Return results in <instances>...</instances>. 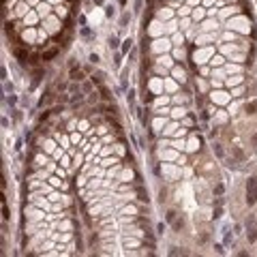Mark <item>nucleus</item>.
I'll return each mask as SVG.
<instances>
[{"label": "nucleus", "instance_id": "5701e85b", "mask_svg": "<svg viewBox=\"0 0 257 257\" xmlns=\"http://www.w3.org/2000/svg\"><path fill=\"white\" fill-rule=\"evenodd\" d=\"M39 60H41V56H39V54H32V56H30V64H32V67H36V64H39Z\"/></svg>", "mask_w": 257, "mask_h": 257}, {"label": "nucleus", "instance_id": "58836bf2", "mask_svg": "<svg viewBox=\"0 0 257 257\" xmlns=\"http://www.w3.org/2000/svg\"><path fill=\"white\" fill-rule=\"evenodd\" d=\"M214 249H216V253H221V255L225 253V251H223V246H221V244H214Z\"/></svg>", "mask_w": 257, "mask_h": 257}, {"label": "nucleus", "instance_id": "473e14b6", "mask_svg": "<svg viewBox=\"0 0 257 257\" xmlns=\"http://www.w3.org/2000/svg\"><path fill=\"white\" fill-rule=\"evenodd\" d=\"M7 101H9V105H15V103H17V97H15V94H9Z\"/></svg>", "mask_w": 257, "mask_h": 257}, {"label": "nucleus", "instance_id": "aec40b11", "mask_svg": "<svg viewBox=\"0 0 257 257\" xmlns=\"http://www.w3.org/2000/svg\"><path fill=\"white\" fill-rule=\"evenodd\" d=\"M176 216H178L176 210H167V223H174V221H176Z\"/></svg>", "mask_w": 257, "mask_h": 257}, {"label": "nucleus", "instance_id": "a878e982", "mask_svg": "<svg viewBox=\"0 0 257 257\" xmlns=\"http://www.w3.org/2000/svg\"><path fill=\"white\" fill-rule=\"evenodd\" d=\"M105 15H107V17H114V15H116V11H114V7H112V4L105 7Z\"/></svg>", "mask_w": 257, "mask_h": 257}, {"label": "nucleus", "instance_id": "1a4fd4ad", "mask_svg": "<svg viewBox=\"0 0 257 257\" xmlns=\"http://www.w3.org/2000/svg\"><path fill=\"white\" fill-rule=\"evenodd\" d=\"M90 79H92L94 84L101 86V84H103V79H105V73H103V71H97V73H92V75H90Z\"/></svg>", "mask_w": 257, "mask_h": 257}, {"label": "nucleus", "instance_id": "7ed1b4c3", "mask_svg": "<svg viewBox=\"0 0 257 257\" xmlns=\"http://www.w3.org/2000/svg\"><path fill=\"white\" fill-rule=\"evenodd\" d=\"M84 69H79V67H71V71H69V79L71 81H81L84 79Z\"/></svg>", "mask_w": 257, "mask_h": 257}, {"label": "nucleus", "instance_id": "c9c22d12", "mask_svg": "<svg viewBox=\"0 0 257 257\" xmlns=\"http://www.w3.org/2000/svg\"><path fill=\"white\" fill-rule=\"evenodd\" d=\"M0 75H2V81H7V79H9V77H7V69H4V67L0 69Z\"/></svg>", "mask_w": 257, "mask_h": 257}, {"label": "nucleus", "instance_id": "423d86ee", "mask_svg": "<svg viewBox=\"0 0 257 257\" xmlns=\"http://www.w3.org/2000/svg\"><path fill=\"white\" fill-rule=\"evenodd\" d=\"M99 94H101V99H105V101H112V99H114V94L109 92V88H107L105 84L99 86Z\"/></svg>", "mask_w": 257, "mask_h": 257}, {"label": "nucleus", "instance_id": "2eb2a0df", "mask_svg": "<svg viewBox=\"0 0 257 257\" xmlns=\"http://www.w3.org/2000/svg\"><path fill=\"white\" fill-rule=\"evenodd\" d=\"M128 22H131V13H122L120 15V28H126Z\"/></svg>", "mask_w": 257, "mask_h": 257}, {"label": "nucleus", "instance_id": "f03ea898", "mask_svg": "<svg viewBox=\"0 0 257 257\" xmlns=\"http://www.w3.org/2000/svg\"><path fill=\"white\" fill-rule=\"evenodd\" d=\"M13 54H15V58H17V62L20 64H28V49L24 47H17V49H13Z\"/></svg>", "mask_w": 257, "mask_h": 257}, {"label": "nucleus", "instance_id": "4468645a", "mask_svg": "<svg viewBox=\"0 0 257 257\" xmlns=\"http://www.w3.org/2000/svg\"><path fill=\"white\" fill-rule=\"evenodd\" d=\"M212 150H214V154H216L219 159H225V150H223V146H221V144H214V146H212Z\"/></svg>", "mask_w": 257, "mask_h": 257}, {"label": "nucleus", "instance_id": "0eeeda50", "mask_svg": "<svg viewBox=\"0 0 257 257\" xmlns=\"http://www.w3.org/2000/svg\"><path fill=\"white\" fill-rule=\"evenodd\" d=\"M54 99H56V97H54V90H47V92H45V97H41V101H39V107H43V105H49Z\"/></svg>", "mask_w": 257, "mask_h": 257}, {"label": "nucleus", "instance_id": "ea45409f", "mask_svg": "<svg viewBox=\"0 0 257 257\" xmlns=\"http://www.w3.org/2000/svg\"><path fill=\"white\" fill-rule=\"evenodd\" d=\"M103 2H105V0H94V4H97V7H101Z\"/></svg>", "mask_w": 257, "mask_h": 257}, {"label": "nucleus", "instance_id": "20e7f679", "mask_svg": "<svg viewBox=\"0 0 257 257\" xmlns=\"http://www.w3.org/2000/svg\"><path fill=\"white\" fill-rule=\"evenodd\" d=\"M58 52H60V47H49V49H45V52L41 54V60L47 62V60H52V58H56Z\"/></svg>", "mask_w": 257, "mask_h": 257}, {"label": "nucleus", "instance_id": "c756f323", "mask_svg": "<svg viewBox=\"0 0 257 257\" xmlns=\"http://www.w3.org/2000/svg\"><path fill=\"white\" fill-rule=\"evenodd\" d=\"M212 216H214V219H221V216H223V208H221V206H216V210H214V214H212Z\"/></svg>", "mask_w": 257, "mask_h": 257}, {"label": "nucleus", "instance_id": "4be33fe9", "mask_svg": "<svg viewBox=\"0 0 257 257\" xmlns=\"http://www.w3.org/2000/svg\"><path fill=\"white\" fill-rule=\"evenodd\" d=\"M126 101H128V105H135V92H133V90H128V94H126Z\"/></svg>", "mask_w": 257, "mask_h": 257}, {"label": "nucleus", "instance_id": "79ce46f5", "mask_svg": "<svg viewBox=\"0 0 257 257\" xmlns=\"http://www.w3.org/2000/svg\"><path fill=\"white\" fill-rule=\"evenodd\" d=\"M118 2H120V4H122V7H124V4H126V0H118Z\"/></svg>", "mask_w": 257, "mask_h": 257}, {"label": "nucleus", "instance_id": "dca6fc26", "mask_svg": "<svg viewBox=\"0 0 257 257\" xmlns=\"http://www.w3.org/2000/svg\"><path fill=\"white\" fill-rule=\"evenodd\" d=\"M246 114H255L257 112V101H251V103H246Z\"/></svg>", "mask_w": 257, "mask_h": 257}, {"label": "nucleus", "instance_id": "cd10ccee", "mask_svg": "<svg viewBox=\"0 0 257 257\" xmlns=\"http://www.w3.org/2000/svg\"><path fill=\"white\" fill-rule=\"evenodd\" d=\"M165 229H167L165 223H157V234H165Z\"/></svg>", "mask_w": 257, "mask_h": 257}, {"label": "nucleus", "instance_id": "a211bd4d", "mask_svg": "<svg viewBox=\"0 0 257 257\" xmlns=\"http://www.w3.org/2000/svg\"><path fill=\"white\" fill-rule=\"evenodd\" d=\"M9 216H11V210H9L7 201H2V219H4V221H9Z\"/></svg>", "mask_w": 257, "mask_h": 257}, {"label": "nucleus", "instance_id": "f8f14e48", "mask_svg": "<svg viewBox=\"0 0 257 257\" xmlns=\"http://www.w3.org/2000/svg\"><path fill=\"white\" fill-rule=\"evenodd\" d=\"M133 49V39H124L122 41V54H128Z\"/></svg>", "mask_w": 257, "mask_h": 257}, {"label": "nucleus", "instance_id": "412c9836", "mask_svg": "<svg viewBox=\"0 0 257 257\" xmlns=\"http://www.w3.org/2000/svg\"><path fill=\"white\" fill-rule=\"evenodd\" d=\"M49 116H52V109H47V112H43V114L39 116V124H43V122H45V120H47V118H49Z\"/></svg>", "mask_w": 257, "mask_h": 257}, {"label": "nucleus", "instance_id": "39448f33", "mask_svg": "<svg viewBox=\"0 0 257 257\" xmlns=\"http://www.w3.org/2000/svg\"><path fill=\"white\" fill-rule=\"evenodd\" d=\"M137 118H139V122L146 126V124H148V107H139V109H137Z\"/></svg>", "mask_w": 257, "mask_h": 257}, {"label": "nucleus", "instance_id": "c85d7f7f", "mask_svg": "<svg viewBox=\"0 0 257 257\" xmlns=\"http://www.w3.org/2000/svg\"><path fill=\"white\" fill-rule=\"evenodd\" d=\"M126 56H128V62H135V58H137V52H135V49H131V52L126 54Z\"/></svg>", "mask_w": 257, "mask_h": 257}, {"label": "nucleus", "instance_id": "f3484780", "mask_svg": "<svg viewBox=\"0 0 257 257\" xmlns=\"http://www.w3.org/2000/svg\"><path fill=\"white\" fill-rule=\"evenodd\" d=\"M246 236H249V242H257V229L251 227L249 232H246Z\"/></svg>", "mask_w": 257, "mask_h": 257}, {"label": "nucleus", "instance_id": "ddd939ff", "mask_svg": "<svg viewBox=\"0 0 257 257\" xmlns=\"http://www.w3.org/2000/svg\"><path fill=\"white\" fill-rule=\"evenodd\" d=\"M79 34L84 36V39H92V36H94V34H92V30H90L88 26H81V28H79Z\"/></svg>", "mask_w": 257, "mask_h": 257}, {"label": "nucleus", "instance_id": "4c0bfd02", "mask_svg": "<svg viewBox=\"0 0 257 257\" xmlns=\"http://www.w3.org/2000/svg\"><path fill=\"white\" fill-rule=\"evenodd\" d=\"M79 26H86V15H79Z\"/></svg>", "mask_w": 257, "mask_h": 257}, {"label": "nucleus", "instance_id": "bb28decb", "mask_svg": "<svg viewBox=\"0 0 257 257\" xmlns=\"http://www.w3.org/2000/svg\"><path fill=\"white\" fill-rule=\"evenodd\" d=\"M64 112V105H54L52 107V114H62Z\"/></svg>", "mask_w": 257, "mask_h": 257}, {"label": "nucleus", "instance_id": "6ab92c4d", "mask_svg": "<svg viewBox=\"0 0 257 257\" xmlns=\"http://www.w3.org/2000/svg\"><path fill=\"white\" fill-rule=\"evenodd\" d=\"M223 193H225V187H223V184H216V187L212 189V195H216V197L223 195Z\"/></svg>", "mask_w": 257, "mask_h": 257}, {"label": "nucleus", "instance_id": "9b49d317", "mask_svg": "<svg viewBox=\"0 0 257 257\" xmlns=\"http://www.w3.org/2000/svg\"><path fill=\"white\" fill-rule=\"evenodd\" d=\"M107 43H109V49H118V45H120V39H118L116 34H112L107 39Z\"/></svg>", "mask_w": 257, "mask_h": 257}, {"label": "nucleus", "instance_id": "2f4dec72", "mask_svg": "<svg viewBox=\"0 0 257 257\" xmlns=\"http://www.w3.org/2000/svg\"><path fill=\"white\" fill-rule=\"evenodd\" d=\"M142 4H144L142 0H135V4H133V7H135V13H139V11H142Z\"/></svg>", "mask_w": 257, "mask_h": 257}, {"label": "nucleus", "instance_id": "e433bc0d", "mask_svg": "<svg viewBox=\"0 0 257 257\" xmlns=\"http://www.w3.org/2000/svg\"><path fill=\"white\" fill-rule=\"evenodd\" d=\"M114 64H116V67H120V54H116V56H114Z\"/></svg>", "mask_w": 257, "mask_h": 257}, {"label": "nucleus", "instance_id": "7c9ffc66", "mask_svg": "<svg viewBox=\"0 0 257 257\" xmlns=\"http://www.w3.org/2000/svg\"><path fill=\"white\" fill-rule=\"evenodd\" d=\"M88 60L92 62V64H99V62H101V58L97 56V54H90V58H88Z\"/></svg>", "mask_w": 257, "mask_h": 257}, {"label": "nucleus", "instance_id": "9d476101", "mask_svg": "<svg viewBox=\"0 0 257 257\" xmlns=\"http://www.w3.org/2000/svg\"><path fill=\"white\" fill-rule=\"evenodd\" d=\"M126 81H128V67L126 69H122V75H120V86H122V90H126Z\"/></svg>", "mask_w": 257, "mask_h": 257}, {"label": "nucleus", "instance_id": "f704fd0d", "mask_svg": "<svg viewBox=\"0 0 257 257\" xmlns=\"http://www.w3.org/2000/svg\"><path fill=\"white\" fill-rule=\"evenodd\" d=\"M182 253H184V251H180V249H178V246H174V249L169 251V255H182Z\"/></svg>", "mask_w": 257, "mask_h": 257}, {"label": "nucleus", "instance_id": "f257e3e1", "mask_svg": "<svg viewBox=\"0 0 257 257\" xmlns=\"http://www.w3.org/2000/svg\"><path fill=\"white\" fill-rule=\"evenodd\" d=\"M257 201V178H249V182H246V204L253 206Z\"/></svg>", "mask_w": 257, "mask_h": 257}, {"label": "nucleus", "instance_id": "6e6552de", "mask_svg": "<svg viewBox=\"0 0 257 257\" xmlns=\"http://www.w3.org/2000/svg\"><path fill=\"white\" fill-rule=\"evenodd\" d=\"M43 75H45V73H43V69H39V67H36V69H34V75H32V88H34V86L43 79Z\"/></svg>", "mask_w": 257, "mask_h": 257}, {"label": "nucleus", "instance_id": "b1692460", "mask_svg": "<svg viewBox=\"0 0 257 257\" xmlns=\"http://www.w3.org/2000/svg\"><path fill=\"white\" fill-rule=\"evenodd\" d=\"M99 97H101V94H99V92H94V90H92V92H90V97H88V101H90V103H94V105H97Z\"/></svg>", "mask_w": 257, "mask_h": 257}, {"label": "nucleus", "instance_id": "72a5a7b5", "mask_svg": "<svg viewBox=\"0 0 257 257\" xmlns=\"http://www.w3.org/2000/svg\"><path fill=\"white\" fill-rule=\"evenodd\" d=\"M232 240H234V236L229 232H225V244H232Z\"/></svg>", "mask_w": 257, "mask_h": 257}, {"label": "nucleus", "instance_id": "393cba45", "mask_svg": "<svg viewBox=\"0 0 257 257\" xmlns=\"http://www.w3.org/2000/svg\"><path fill=\"white\" fill-rule=\"evenodd\" d=\"M4 92H7V94H13V84H11L9 79L4 81Z\"/></svg>", "mask_w": 257, "mask_h": 257}, {"label": "nucleus", "instance_id": "a19ab883", "mask_svg": "<svg viewBox=\"0 0 257 257\" xmlns=\"http://www.w3.org/2000/svg\"><path fill=\"white\" fill-rule=\"evenodd\" d=\"M253 144H255V148H257V133L253 135Z\"/></svg>", "mask_w": 257, "mask_h": 257}]
</instances>
